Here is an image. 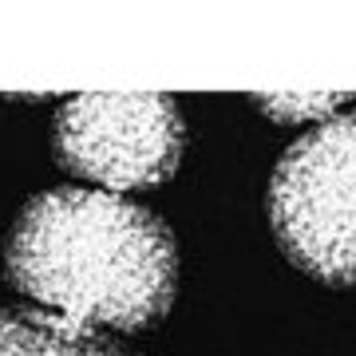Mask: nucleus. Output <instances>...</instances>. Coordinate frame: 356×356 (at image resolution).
Returning a JSON list of instances; mask_svg holds the SVG:
<instances>
[{"label": "nucleus", "instance_id": "obj_5", "mask_svg": "<svg viewBox=\"0 0 356 356\" xmlns=\"http://www.w3.org/2000/svg\"><path fill=\"white\" fill-rule=\"evenodd\" d=\"M337 95H313V99H261V107L273 115H281V123H293V119H329L325 111L337 107Z\"/></svg>", "mask_w": 356, "mask_h": 356}, {"label": "nucleus", "instance_id": "obj_3", "mask_svg": "<svg viewBox=\"0 0 356 356\" xmlns=\"http://www.w3.org/2000/svg\"><path fill=\"white\" fill-rule=\"evenodd\" d=\"M51 151L99 191H151L182 163L186 123L166 95H72L56 111Z\"/></svg>", "mask_w": 356, "mask_h": 356}, {"label": "nucleus", "instance_id": "obj_4", "mask_svg": "<svg viewBox=\"0 0 356 356\" xmlns=\"http://www.w3.org/2000/svg\"><path fill=\"white\" fill-rule=\"evenodd\" d=\"M0 356H135L60 317L16 313L0 305Z\"/></svg>", "mask_w": 356, "mask_h": 356}, {"label": "nucleus", "instance_id": "obj_1", "mask_svg": "<svg viewBox=\"0 0 356 356\" xmlns=\"http://www.w3.org/2000/svg\"><path fill=\"white\" fill-rule=\"evenodd\" d=\"M4 277L83 332H139L175 305L178 242L127 194L56 186L8 226Z\"/></svg>", "mask_w": 356, "mask_h": 356}, {"label": "nucleus", "instance_id": "obj_2", "mask_svg": "<svg viewBox=\"0 0 356 356\" xmlns=\"http://www.w3.org/2000/svg\"><path fill=\"white\" fill-rule=\"evenodd\" d=\"M281 254L325 285H356V111L329 115L273 166L266 194Z\"/></svg>", "mask_w": 356, "mask_h": 356}]
</instances>
